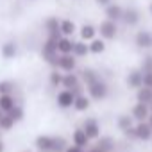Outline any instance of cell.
Here are the masks:
<instances>
[{
	"instance_id": "6da1fadb",
	"label": "cell",
	"mask_w": 152,
	"mask_h": 152,
	"mask_svg": "<svg viewBox=\"0 0 152 152\" xmlns=\"http://www.w3.org/2000/svg\"><path fill=\"white\" fill-rule=\"evenodd\" d=\"M34 145L38 150H50V152H64L68 147V141L63 136H52V134H39L34 140Z\"/></svg>"
},
{
	"instance_id": "7a4b0ae2",
	"label": "cell",
	"mask_w": 152,
	"mask_h": 152,
	"mask_svg": "<svg viewBox=\"0 0 152 152\" xmlns=\"http://www.w3.org/2000/svg\"><path fill=\"white\" fill-rule=\"evenodd\" d=\"M86 91H88V97H90L91 100L100 102V100L107 99V95H109V86H107V83L100 77V75H99L97 79H93V81H90V83L86 84Z\"/></svg>"
},
{
	"instance_id": "3957f363",
	"label": "cell",
	"mask_w": 152,
	"mask_h": 152,
	"mask_svg": "<svg viewBox=\"0 0 152 152\" xmlns=\"http://www.w3.org/2000/svg\"><path fill=\"white\" fill-rule=\"evenodd\" d=\"M57 39H59V36H47V39H45V43H43V47H41V59H43L47 64L54 66V68H56L57 59H59Z\"/></svg>"
},
{
	"instance_id": "277c9868",
	"label": "cell",
	"mask_w": 152,
	"mask_h": 152,
	"mask_svg": "<svg viewBox=\"0 0 152 152\" xmlns=\"http://www.w3.org/2000/svg\"><path fill=\"white\" fill-rule=\"evenodd\" d=\"M97 32H99V36L102 38V39H106V41H111V39H115L116 36H118V22H113V20H102L100 22V25L97 27Z\"/></svg>"
},
{
	"instance_id": "5b68a950",
	"label": "cell",
	"mask_w": 152,
	"mask_h": 152,
	"mask_svg": "<svg viewBox=\"0 0 152 152\" xmlns=\"http://www.w3.org/2000/svg\"><path fill=\"white\" fill-rule=\"evenodd\" d=\"M61 88H64V90H72V91H75V95L83 93L81 75H79V73H75V72L64 73V75H63V84H61Z\"/></svg>"
},
{
	"instance_id": "8992f818",
	"label": "cell",
	"mask_w": 152,
	"mask_h": 152,
	"mask_svg": "<svg viewBox=\"0 0 152 152\" xmlns=\"http://www.w3.org/2000/svg\"><path fill=\"white\" fill-rule=\"evenodd\" d=\"M56 68L61 70L63 73L75 72V68H77V57H75L73 54H59V59H57Z\"/></svg>"
},
{
	"instance_id": "52a82bcc",
	"label": "cell",
	"mask_w": 152,
	"mask_h": 152,
	"mask_svg": "<svg viewBox=\"0 0 152 152\" xmlns=\"http://www.w3.org/2000/svg\"><path fill=\"white\" fill-rule=\"evenodd\" d=\"M83 131L86 132V136L91 140V141H95L100 134H102V129H100V122L97 120V118H93V116H90V118H86L84 122H83Z\"/></svg>"
},
{
	"instance_id": "ba28073f",
	"label": "cell",
	"mask_w": 152,
	"mask_h": 152,
	"mask_svg": "<svg viewBox=\"0 0 152 152\" xmlns=\"http://www.w3.org/2000/svg\"><path fill=\"white\" fill-rule=\"evenodd\" d=\"M73 100H75V91H72V90H64L63 88L56 95V104L61 109H70L73 106Z\"/></svg>"
},
{
	"instance_id": "9c48e42d",
	"label": "cell",
	"mask_w": 152,
	"mask_h": 152,
	"mask_svg": "<svg viewBox=\"0 0 152 152\" xmlns=\"http://www.w3.org/2000/svg\"><path fill=\"white\" fill-rule=\"evenodd\" d=\"M125 84H127L129 90H134V91H136L138 88H141V86H143V72H141L140 68L129 70L127 77H125Z\"/></svg>"
},
{
	"instance_id": "30bf717a",
	"label": "cell",
	"mask_w": 152,
	"mask_h": 152,
	"mask_svg": "<svg viewBox=\"0 0 152 152\" xmlns=\"http://www.w3.org/2000/svg\"><path fill=\"white\" fill-rule=\"evenodd\" d=\"M134 45L141 50H147V48H152V32L141 29L134 34Z\"/></svg>"
},
{
	"instance_id": "8fae6325",
	"label": "cell",
	"mask_w": 152,
	"mask_h": 152,
	"mask_svg": "<svg viewBox=\"0 0 152 152\" xmlns=\"http://www.w3.org/2000/svg\"><path fill=\"white\" fill-rule=\"evenodd\" d=\"M134 129H136V140L138 141H150L152 140V127L147 120L145 122H136Z\"/></svg>"
},
{
	"instance_id": "7c38bea8",
	"label": "cell",
	"mask_w": 152,
	"mask_h": 152,
	"mask_svg": "<svg viewBox=\"0 0 152 152\" xmlns=\"http://www.w3.org/2000/svg\"><path fill=\"white\" fill-rule=\"evenodd\" d=\"M140 20H141V15H140V11L136 9V7H125L124 9V16H122V22L127 25V27H136L138 23H140Z\"/></svg>"
},
{
	"instance_id": "4fadbf2b",
	"label": "cell",
	"mask_w": 152,
	"mask_h": 152,
	"mask_svg": "<svg viewBox=\"0 0 152 152\" xmlns=\"http://www.w3.org/2000/svg\"><path fill=\"white\" fill-rule=\"evenodd\" d=\"M131 116L134 118V122H145L148 120L150 116V107L147 104H141V102H136L131 109Z\"/></svg>"
},
{
	"instance_id": "5bb4252c",
	"label": "cell",
	"mask_w": 152,
	"mask_h": 152,
	"mask_svg": "<svg viewBox=\"0 0 152 152\" xmlns=\"http://www.w3.org/2000/svg\"><path fill=\"white\" fill-rule=\"evenodd\" d=\"M16 54H18V45H16V41H4L2 45H0V56H2L4 59H15L16 57Z\"/></svg>"
},
{
	"instance_id": "9a60e30c",
	"label": "cell",
	"mask_w": 152,
	"mask_h": 152,
	"mask_svg": "<svg viewBox=\"0 0 152 152\" xmlns=\"http://www.w3.org/2000/svg\"><path fill=\"white\" fill-rule=\"evenodd\" d=\"M90 106H91V99L88 97V93H79V95H75V100H73V109L75 111H79V113H84V111H88L90 109Z\"/></svg>"
},
{
	"instance_id": "2e32d148",
	"label": "cell",
	"mask_w": 152,
	"mask_h": 152,
	"mask_svg": "<svg viewBox=\"0 0 152 152\" xmlns=\"http://www.w3.org/2000/svg\"><path fill=\"white\" fill-rule=\"evenodd\" d=\"M90 141H91V140L86 136V132L83 131V127L75 129V131L72 132V145H77V147H81V148H88Z\"/></svg>"
},
{
	"instance_id": "e0dca14e",
	"label": "cell",
	"mask_w": 152,
	"mask_h": 152,
	"mask_svg": "<svg viewBox=\"0 0 152 152\" xmlns=\"http://www.w3.org/2000/svg\"><path fill=\"white\" fill-rule=\"evenodd\" d=\"M122 16H124V7H122L120 4L111 2L109 6H106V18H107V20L122 22Z\"/></svg>"
},
{
	"instance_id": "ac0fdd59",
	"label": "cell",
	"mask_w": 152,
	"mask_h": 152,
	"mask_svg": "<svg viewBox=\"0 0 152 152\" xmlns=\"http://www.w3.org/2000/svg\"><path fill=\"white\" fill-rule=\"evenodd\" d=\"M59 18L57 16H48L45 22H43V27L47 31V36H61V31H59Z\"/></svg>"
},
{
	"instance_id": "d6986e66",
	"label": "cell",
	"mask_w": 152,
	"mask_h": 152,
	"mask_svg": "<svg viewBox=\"0 0 152 152\" xmlns=\"http://www.w3.org/2000/svg\"><path fill=\"white\" fill-rule=\"evenodd\" d=\"M16 104L18 102L13 93H0V111L2 113H9Z\"/></svg>"
},
{
	"instance_id": "ffe728a7",
	"label": "cell",
	"mask_w": 152,
	"mask_h": 152,
	"mask_svg": "<svg viewBox=\"0 0 152 152\" xmlns=\"http://www.w3.org/2000/svg\"><path fill=\"white\" fill-rule=\"evenodd\" d=\"M97 147L100 148V150H104V152H113L115 148H116V141H115V138L113 136H99L97 140Z\"/></svg>"
},
{
	"instance_id": "44dd1931",
	"label": "cell",
	"mask_w": 152,
	"mask_h": 152,
	"mask_svg": "<svg viewBox=\"0 0 152 152\" xmlns=\"http://www.w3.org/2000/svg\"><path fill=\"white\" fill-rule=\"evenodd\" d=\"M79 36H81V39L83 41H91L93 38H97V27L95 25H91V23H84V25H81L79 29Z\"/></svg>"
},
{
	"instance_id": "7402d4cb",
	"label": "cell",
	"mask_w": 152,
	"mask_h": 152,
	"mask_svg": "<svg viewBox=\"0 0 152 152\" xmlns=\"http://www.w3.org/2000/svg\"><path fill=\"white\" fill-rule=\"evenodd\" d=\"M59 31H61V36H68V38H72V36L75 34V31H77V25H75L73 20L64 18V20L59 22Z\"/></svg>"
},
{
	"instance_id": "603a6c76",
	"label": "cell",
	"mask_w": 152,
	"mask_h": 152,
	"mask_svg": "<svg viewBox=\"0 0 152 152\" xmlns=\"http://www.w3.org/2000/svg\"><path fill=\"white\" fill-rule=\"evenodd\" d=\"M73 39L72 38H68V36H59V39H57V52L59 54H72V50H73Z\"/></svg>"
},
{
	"instance_id": "cb8c5ba5",
	"label": "cell",
	"mask_w": 152,
	"mask_h": 152,
	"mask_svg": "<svg viewBox=\"0 0 152 152\" xmlns=\"http://www.w3.org/2000/svg\"><path fill=\"white\" fill-rule=\"evenodd\" d=\"M136 102H141V104H150L152 102V88H147V86H141L136 90Z\"/></svg>"
},
{
	"instance_id": "d4e9b609",
	"label": "cell",
	"mask_w": 152,
	"mask_h": 152,
	"mask_svg": "<svg viewBox=\"0 0 152 152\" xmlns=\"http://www.w3.org/2000/svg\"><path fill=\"white\" fill-rule=\"evenodd\" d=\"M72 54L75 56V57H86L88 54H90V47H88V41H83V39H79V41H75L73 43V50H72Z\"/></svg>"
},
{
	"instance_id": "484cf974",
	"label": "cell",
	"mask_w": 152,
	"mask_h": 152,
	"mask_svg": "<svg viewBox=\"0 0 152 152\" xmlns=\"http://www.w3.org/2000/svg\"><path fill=\"white\" fill-rule=\"evenodd\" d=\"M88 47H90V54H102L106 50V39L102 38H93L91 41H88Z\"/></svg>"
},
{
	"instance_id": "4316f807",
	"label": "cell",
	"mask_w": 152,
	"mask_h": 152,
	"mask_svg": "<svg viewBox=\"0 0 152 152\" xmlns=\"http://www.w3.org/2000/svg\"><path fill=\"white\" fill-rule=\"evenodd\" d=\"M63 72L61 70H57V68H54L50 73H48V84L52 86V88H61V84H63Z\"/></svg>"
},
{
	"instance_id": "83f0119b",
	"label": "cell",
	"mask_w": 152,
	"mask_h": 152,
	"mask_svg": "<svg viewBox=\"0 0 152 152\" xmlns=\"http://www.w3.org/2000/svg\"><path fill=\"white\" fill-rule=\"evenodd\" d=\"M134 125V118L131 116V115H120L118 118H116V127H118V131H127L129 127H132Z\"/></svg>"
},
{
	"instance_id": "f1b7e54d",
	"label": "cell",
	"mask_w": 152,
	"mask_h": 152,
	"mask_svg": "<svg viewBox=\"0 0 152 152\" xmlns=\"http://www.w3.org/2000/svg\"><path fill=\"white\" fill-rule=\"evenodd\" d=\"M15 120L7 115V113H4L2 116H0V131H11L13 127H15Z\"/></svg>"
},
{
	"instance_id": "f546056e",
	"label": "cell",
	"mask_w": 152,
	"mask_h": 152,
	"mask_svg": "<svg viewBox=\"0 0 152 152\" xmlns=\"http://www.w3.org/2000/svg\"><path fill=\"white\" fill-rule=\"evenodd\" d=\"M7 115H9V116H11V118H13V120L18 124V122H22V120H23V116H25V111H23V107H22L20 104H16V106H15V107H13L9 113H7Z\"/></svg>"
},
{
	"instance_id": "4dcf8cb0",
	"label": "cell",
	"mask_w": 152,
	"mask_h": 152,
	"mask_svg": "<svg viewBox=\"0 0 152 152\" xmlns=\"http://www.w3.org/2000/svg\"><path fill=\"white\" fill-rule=\"evenodd\" d=\"M15 90H16L15 81H9V79L0 81V93H15Z\"/></svg>"
},
{
	"instance_id": "1f68e13d",
	"label": "cell",
	"mask_w": 152,
	"mask_h": 152,
	"mask_svg": "<svg viewBox=\"0 0 152 152\" xmlns=\"http://www.w3.org/2000/svg\"><path fill=\"white\" fill-rule=\"evenodd\" d=\"M140 70H141L143 73H152V56H145V57L141 59Z\"/></svg>"
},
{
	"instance_id": "d6a6232c",
	"label": "cell",
	"mask_w": 152,
	"mask_h": 152,
	"mask_svg": "<svg viewBox=\"0 0 152 152\" xmlns=\"http://www.w3.org/2000/svg\"><path fill=\"white\" fill-rule=\"evenodd\" d=\"M124 136H125V138H129V140H136V129H134V125H132V127H129L127 131H124Z\"/></svg>"
},
{
	"instance_id": "836d02e7",
	"label": "cell",
	"mask_w": 152,
	"mask_h": 152,
	"mask_svg": "<svg viewBox=\"0 0 152 152\" xmlns=\"http://www.w3.org/2000/svg\"><path fill=\"white\" fill-rule=\"evenodd\" d=\"M143 86L152 88V73H143Z\"/></svg>"
},
{
	"instance_id": "e575fe53",
	"label": "cell",
	"mask_w": 152,
	"mask_h": 152,
	"mask_svg": "<svg viewBox=\"0 0 152 152\" xmlns=\"http://www.w3.org/2000/svg\"><path fill=\"white\" fill-rule=\"evenodd\" d=\"M64 152H84V148H81V147H77V145H68V147L64 148Z\"/></svg>"
},
{
	"instance_id": "d590c367",
	"label": "cell",
	"mask_w": 152,
	"mask_h": 152,
	"mask_svg": "<svg viewBox=\"0 0 152 152\" xmlns=\"http://www.w3.org/2000/svg\"><path fill=\"white\" fill-rule=\"evenodd\" d=\"M95 2L99 4V6H102V7H106V6H109L113 0H95Z\"/></svg>"
},
{
	"instance_id": "8d00e7d4",
	"label": "cell",
	"mask_w": 152,
	"mask_h": 152,
	"mask_svg": "<svg viewBox=\"0 0 152 152\" xmlns=\"http://www.w3.org/2000/svg\"><path fill=\"white\" fill-rule=\"evenodd\" d=\"M88 152H104V150H100V148H99V147L95 145V147H91V148H88Z\"/></svg>"
},
{
	"instance_id": "74e56055",
	"label": "cell",
	"mask_w": 152,
	"mask_h": 152,
	"mask_svg": "<svg viewBox=\"0 0 152 152\" xmlns=\"http://www.w3.org/2000/svg\"><path fill=\"white\" fill-rule=\"evenodd\" d=\"M6 150V143H4V140H0V152H4Z\"/></svg>"
},
{
	"instance_id": "f35d334b",
	"label": "cell",
	"mask_w": 152,
	"mask_h": 152,
	"mask_svg": "<svg viewBox=\"0 0 152 152\" xmlns=\"http://www.w3.org/2000/svg\"><path fill=\"white\" fill-rule=\"evenodd\" d=\"M148 15L152 16V0H150V2H148Z\"/></svg>"
},
{
	"instance_id": "ab89813d",
	"label": "cell",
	"mask_w": 152,
	"mask_h": 152,
	"mask_svg": "<svg viewBox=\"0 0 152 152\" xmlns=\"http://www.w3.org/2000/svg\"><path fill=\"white\" fill-rule=\"evenodd\" d=\"M148 107H150V113H152V102H150V104H148Z\"/></svg>"
},
{
	"instance_id": "60d3db41",
	"label": "cell",
	"mask_w": 152,
	"mask_h": 152,
	"mask_svg": "<svg viewBox=\"0 0 152 152\" xmlns=\"http://www.w3.org/2000/svg\"><path fill=\"white\" fill-rule=\"evenodd\" d=\"M38 152H50V150H38Z\"/></svg>"
},
{
	"instance_id": "b9f144b4",
	"label": "cell",
	"mask_w": 152,
	"mask_h": 152,
	"mask_svg": "<svg viewBox=\"0 0 152 152\" xmlns=\"http://www.w3.org/2000/svg\"><path fill=\"white\" fill-rule=\"evenodd\" d=\"M22 152H31V150H22Z\"/></svg>"
},
{
	"instance_id": "7bdbcfd3",
	"label": "cell",
	"mask_w": 152,
	"mask_h": 152,
	"mask_svg": "<svg viewBox=\"0 0 152 152\" xmlns=\"http://www.w3.org/2000/svg\"><path fill=\"white\" fill-rule=\"evenodd\" d=\"M2 115H4V113H2V111H0V116H2Z\"/></svg>"
},
{
	"instance_id": "ee69618b",
	"label": "cell",
	"mask_w": 152,
	"mask_h": 152,
	"mask_svg": "<svg viewBox=\"0 0 152 152\" xmlns=\"http://www.w3.org/2000/svg\"><path fill=\"white\" fill-rule=\"evenodd\" d=\"M150 141H152V140H150Z\"/></svg>"
}]
</instances>
